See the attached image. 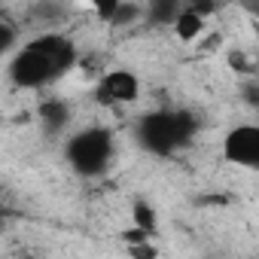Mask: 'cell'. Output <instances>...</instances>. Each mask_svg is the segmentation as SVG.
I'll return each mask as SVG.
<instances>
[{
	"label": "cell",
	"mask_w": 259,
	"mask_h": 259,
	"mask_svg": "<svg viewBox=\"0 0 259 259\" xmlns=\"http://www.w3.org/2000/svg\"><path fill=\"white\" fill-rule=\"evenodd\" d=\"M144 16V10L138 7V4H116V10H113V16H110V22L107 25H132V22H138Z\"/></svg>",
	"instance_id": "cell-9"
},
{
	"label": "cell",
	"mask_w": 259,
	"mask_h": 259,
	"mask_svg": "<svg viewBox=\"0 0 259 259\" xmlns=\"http://www.w3.org/2000/svg\"><path fill=\"white\" fill-rule=\"evenodd\" d=\"M40 119L49 132H61V128L70 122V110L64 101H43L40 104Z\"/></svg>",
	"instance_id": "cell-7"
},
{
	"label": "cell",
	"mask_w": 259,
	"mask_h": 259,
	"mask_svg": "<svg viewBox=\"0 0 259 259\" xmlns=\"http://www.w3.org/2000/svg\"><path fill=\"white\" fill-rule=\"evenodd\" d=\"M113 132L110 128H101V125H92V128H82L76 132L67 147H64V159L67 165L82 174V177H98L110 168L113 162Z\"/></svg>",
	"instance_id": "cell-3"
},
{
	"label": "cell",
	"mask_w": 259,
	"mask_h": 259,
	"mask_svg": "<svg viewBox=\"0 0 259 259\" xmlns=\"http://www.w3.org/2000/svg\"><path fill=\"white\" fill-rule=\"evenodd\" d=\"M135 223L141 226V229H153V210L141 201L138 207H135Z\"/></svg>",
	"instance_id": "cell-11"
},
{
	"label": "cell",
	"mask_w": 259,
	"mask_h": 259,
	"mask_svg": "<svg viewBox=\"0 0 259 259\" xmlns=\"http://www.w3.org/2000/svg\"><path fill=\"white\" fill-rule=\"evenodd\" d=\"M183 10V4H162V0H153V4L144 10L150 25H174L177 13Z\"/></svg>",
	"instance_id": "cell-8"
},
{
	"label": "cell",
	"mask_w": 259,
	"mask_h": 259,
	"mask_svg": "<svg viewBox=\"0 0 259 259\" xmlns=\"http://www.w3.org/2000/svg\"><path fill=\"white\" fill-rule=\"evenodd\" d=\"M204 16L195 10V7H183L180 13H177V19H174V34L183 40V43H192L195 37H201L204 34Z\"/></svg>",
	"instance_id": "cell-6"
},
{
	"label": "cell",
	"mask_w": 259,
	"mask_h": 259,
	"mask_svg": "<svg viewBox=\"0 0 259 259\" xmlns=\"http://www.w3.org/2000/svg\"><path fill=\"white\" fill-rule=\"evenodd\" d=\"M141 82L132 70H107L98 85H95V98L101 104H132L138 101Z\"/></svg>",
	"instance_id": "cell-5"
},
{
	"label": "cell",
	"mask_w": 259,
	"mask_h": 259,
	"mask_svg": "<svg viewBox=\"0 0 259 259\" xmlns=\"http://www.w3.org/2000/svg\"><path fill=\"white\" fill-rule=\"evenodd\" d=\"M195 132H198V122L189 110H153L135 128L138 144L159 156H168V153L186 147Z\"/></svg>",
	"instance_id": "cell-2"
},
{
	"label": "cell",
	"mask_w": 259,
	"mask_h": 259,
	"mask_svg": "<svg viewBox=\"0 0 259 259\" xmlns=\"http://www.w3.org/2000/svg\"><path fill=\"white\" fill-rule=\"evenodd\" d=\"M223 153L238 168L259 165V128L256 125H235L223 141Z\"/></svg>",
	"instance_id": "cell-4"
},
{
	"label": "cell",
	"mask_w": 259,
	"mask_h": 259,
	"mask_svg": "<svg viewBox=\"0 0 259 259\" xmlns=\"http://www.w3.org/2000/svg\"><path fill=\"white\" fill-rule=\"evenodd\" d=\"M16 40H19L16 25H13V22H7V19H0V58H4V55L16 46Z\"/></svg>",
	"instance_id": "cell-10"
},
{
	"label": "cell",
	"mask_w": 259,
	"mask_h": 259,
	"mask_svg": "<svg viewBox=\"0 0 259 259\" xmlns=\"http://www.w3.org/2000/svg\"><path fill=\"white\" fill-rule=\"evenodd\" d=\"M76 67V43L64 34H40L31 43H25L13 64L10 76L19 89H46L64 73Z\"/></svg>",
	"instance_id": "cell-1"
}]
</instances>
